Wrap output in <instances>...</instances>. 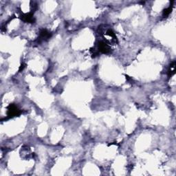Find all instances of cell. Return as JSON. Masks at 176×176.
I'll return each instance as SVG.
<instances>
[{
	"label": "cell",
	"mask_w": 176,
	"mask_h": 176,
	"mask_svg": "<svg viewBox=\"0 0 176 176\" xmlns=\"http://www.w3.org/2000/svg\"><path fill=\"white\" fill-rule=\"evenodd\" d=\"M172 10H173V6H170L169 7H168L167 8H165L164 10H163L162 12V16L163 18H166L168 15L171 13Z\"/></svg>",
	"instance_id": "cell-6"
},
{
	"label": "cell",
	"mask_w": 176,
	"mask_h": 176,
	"mask_svg": "<svg viewBox=\"0 0 176 176\" xmlns=\"http://www.w3.org/2000/svg\"><path fill=\"white\" fill-rule=\"evenodd\" d=\"M107 34L109 36H111V37H112L114 40H116V36L115 33L112 30H111V29H109V30H107Z\"/></svg>",
	"instance_id": "cell-7"
},
{
	"label": "cell",
	"mask_w": 176,
	"mask_h": 176,
	"mask_svg": "<svg viewBox=\"0 0 176 176\" xmlns=\"http://www.w3.org/2000/svg\"><path fill=\"white\" fill-rule=\"evenodd\" d=\"M175 73V61H173L170 65L169 69L168 70V77L173 76Z\"/></svg>",
	"instance_id": "cell-5"
},
{
	"label": "cell",
	"mask_w": 176,
	"mask_h": 176,
	"mask_svg": "<svg viewBox=\"0 0 176 176\" xmlns=\"http://www.w3.org/2000/svg\"><path fill=\"white\" fill-rule=\"evenodd\" d=\"M52 34L46 29H42L39 32V36L38 38V43H41L43 41H45L49 40L51 38Z\"/></svg>",
	"instance_id": "cell-2"
},
{
	"label": "cell",
	"mask_w": 176,
	"mask_h": 176,
	"mask_svg": "<svg viewBox=\"0 0 176 176\" xmlns=\"http://www.w3.org/2000/svg\"><path fill=\"white\" fill-rule=\"evenodd\" d=\"M25 67V64H23H23H21V66H20V67H19V71L20 72V71L23 70V69H24V67Z\"/></svg>",
	"instance_id": "cell-8"
},
{
	"label": "cell",
	"mask_w": 176,
	"mask_h": 176,
	"mask_svg": "<svg viewBox=\"0 0 176 176\" xmlns=\"http://www.w3.org/2000/svg\"><path fill=\"white\" fill-rule=\"evenodd\" d=\"M7 116L8 118H13V117L18 116L21 113V111L18 108L17 106L14 104H10L7 108Z\"/></svg>",
	"instance_id": "cell-1"
},
{
	"label": "cell",
	"mask_w": 176,
	"mask_h": 176,
	"mask_svg": "<svg viewBox=\"0 0 176 176\" xmlns=\"http://www.w3.org/2000/svg\"><path fill=\"white\" fill-rule=\"evenodd\" d=\"M20 18L22 21L26 23H34L35 22V19H34V15H33L32 12H29V13H25V14H22L20 16Z\"/></svg>",
	"instance_id": "cell-4"
},
{
	"label": "cell",
	"mask_w": 176,
	"mask_h": 176,
	"mask_svg": "<svg viewBox=\"0 0 176 176\" xmlns=\"http://www.w3.org/2000/svg\"><path fill=\"white\" fill-rule=\"evenodd\" d=\"M98 51L102 54H109L111 52V47L104 41H100L98 43Z\"/></svg>",
	"instance_id": "cell-3"
}]
</instances>
